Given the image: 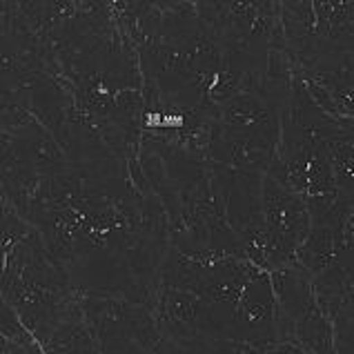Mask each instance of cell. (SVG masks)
<instances>
[{
	"label": "cell",
	"instance_id": "cell-1",
	"mask_svg": "<svg viewBox=\"0 0 354 354\" xmlns=\"http://www.w3.org/2000/svg\"><path fill=\"white\" fill-rule=\"evenodd\" d=\"M160 286L183 288L194 295V339L236 341L250 346L281 343L274 283L270 272L257 268L254 263L239 257L192 259L171 245Z\"/></svg>",
	"mask_w": 354,
	"mask_h": 354
},
{
	"label": "cell",
	"instance_id": "cell-2",
	"mask_svg": "<svg viewBox=\"0 0 354 354\" xmlns=\"http://www.w3.org/2000/svg\"><path fill=\"white\" fill-rule=\"evenodd\" d=\"M281 143V109L263 85H248L216 109L205 156L218 167L268 174Z\"/></svg>",
	"mask_w": 354,
	"mask_h": 354
},
{
	"label": "cell",
	"instance_id": "cell-3",
	"mask_svg": "<svg viewBox=\"0 0 354 354\" xmlns=\"http://www.w3.org/2000/svg\"><path fill=\"white\" fill-rule=\"evenodd\" d=\"M279 16L295 72L321 58L354 54V3H279Z\"/></svg>",
	"mask_w": 354,
	"mask_h": 354
},
{
	"label": "cell",
	"instance_id": "cell-4",
	"mask_svg": "<svg viewBox=\"0 0 354 354\" xmlns=\"http://www.w3.org/2000/svg\"><path fill=\"white\" fill-rule=\"evenodd\" d=\"M272 283L279 301L281 343H292L303 354H337L335 328L308 272L297 263L272 272Z\"/></svg>",
	"mask_w": 354,
	"mask_h": 354
},
{
	"label": "cell",
	"instance_id": "cell-5",
	"mask_svg": "<svg viewBox=\"0 0 354 354\" xmlns=\"http://www.w3.org/2000/svg\"><path fill=\"white\" fill-rule=\"evenodd\" d=\"M263 218L274 252L277 272L297 266V254L312 230L308 198L297 189L283 185L274 176H263Z\"/></svg>",
	"mask_w": 354,
	"mask_h": 354
},
{
	"label": "cell",
	"instance_id": "cell-6",
	"mask_svg": "<svg viewBox=\"0 0 354 354\" xmlns=\"http://www.w3.org/2000/svg\"><path fill=\"white\" fill-rule=\"evenodd\" d=\"M297 74L323 112L354 120V54L321 58Z\"/></svg>",
	"mask_w": 354,
	"mask_h": 354
},
{
	"label": "cell",
	"instance_id": "cell-7",
	"mask_svg": "<svg viewBox=\"0 0 354 354\" xmlns=\"http://www.w3.org/2000/svg\"><path fill=\"white\" fill-rule=\"evenodd\" d=\"M332 171H335L337 192L346 203L354 205V120L332 118L326 134Z\"/></svg>",
	"mask_w": 354,
	"mask_h": 354
},
{
	"label": "cell",
	"instance_id": "cell-8",
	"mask_svg": "<svg viewBox=\"0 0 354 354\" xmlns=\"http://www.w3.org/2000/svg\"><path fill=\"white\" fill-rule=\"evenodd\" d=\"M0 354H47L7 303H3V319H0Z\"/></svg>",
	"mask_w": 354,
	"mask_h": 354
}]
</instances>
